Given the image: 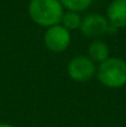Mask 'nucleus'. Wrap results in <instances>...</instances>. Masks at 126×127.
Returning a JSON list of instances; mask_svg holds the SVG:
<instances>
[{
  "label": "nucleus",
  "mask_w": 126,
  "mask_h": 127,
  "mask_svg": "<svg viewBox=\"0 0 126 127\" xmlns=\"http://www.w3.org/2000/svg\"><path fill=\"white\" fill-rule=\"evenodd\" d=\"M64 7L59 0H31L29 2V16L42 27H51L62 21Z\"/></svg>",
  "instance_id": "1"
},
{
  "label": "nucleus",
  "mask_w": 126,
  "mask_h": 127,
  "mask_svg": "<svg viewBox=\"0 0 126 127\" xmlns=\"http://www.w3.org/2000/svg\"><path fill=\"white\" fill-rule=\"evenodd\" d=\"M98 80L106 88H121L126 84V62L118 57H109L96 68Z\"/></svg>",
  "instance_id": "2"
},
{
  "label": "nucleus",
  "mask_w": 126,
  "mask_h": 127,
  "mask_svg": "<svg viewBox=\"0 0 126 127\" xmlns=\"http://www.w3.org/2000/svg\"><path fill=\"white\" fill-rule=\"evenodd\" d=\"M67 72L69 78L73 79L74 82L85 83L94 77V74L96 73V67L95 63L88 56L81 54L73 57L69 61Z\"/></svg>",
  "instance_id": "3"
},
{
  "label": "nucleus",
  "mask_w": 126,
  "mask_h": 127,
  "mask_svg": "<svg viewBox=\"0 0 126 127\" xmlns=\"http://www.w3.org/2000/svg\"><path fill=\"white\" fill-rule=\"evenodd\" d=\"M43 42L46 48L53 53L64 52L71 44V31L61 24L47 27L43 36Z\"/></svg>",
  "instance_id": "4"
},
{
  "label": "nucleus",
  "mask_w": 126,
  "mask_h": 127,
  "mask_svg": "<svg viewBox=\"0 0 126 127\" xmlns=\"http://www.w3.org/2000/svg\"><path fill=\"white\" fill-rule=\"evenodd\" d=\"M109 21L106 17L99 14H89L86 16L82 17L81 24V32L85 37L89 38H96L100 36H104L109 31Z\"/></svg>",
  "instance_id": "5"
},
{
  "label": "nucleus",
  "mask_w": 126,
  "mask_h": 127,
  "mask_svg": "<svg viewBox=\"0 0 126 127\" xmlns=\"http://www.w3.org/2000/svg\"><path fill=\"white\" fill-rule=\"evenodd\" d=\"M106 16L114 27H126V0H113L106 9Z\"/></svg>",
  "instance_id": "6"
},
{
  "label": "nucleus",
  "mask_w": 126,
  "mask_h": 127,
  "mask_svg": "<svg viewBox=\"0 0 126 127\" xmlns=\"http://www.w3.org/2000/svg\"><path fill=\"white\" fill-rule=\"evenodd\" d=\"M109 53H110V49H109V46L104 41H100V40H94L89 43L88 46V57L95 63H101L104 61H106L109 58Z\"/></svg>",
  "instance_id": "7"
},
{
  "label": "nucleus",
  "mask_w": 126,
  "mask_h": 127,
  "mask_svg": "<svg viewBox=\"0 0 126 127\" xmlns=\"http://www.w3.org/2000/svg\"><path fill=\"white\" fill-rule=\"evenodd\" d=\"M82 24V16L79 15V12H74V11H64L61 25L64 26L67 30L72 31V30H78L81 27Z\"/></svg>",
  "instance_id": "8"
},
{
  "label": "nucleus",
  "mask_w": 126,
  "mask_h": 127,
  "mask_svg": "<svg viewBox=\"0 0 126 127\" xmlns=\"http://www.w3.org/2000/svg\"><path fill=\"white\" fill-rule=\"evenodd\" d=\"M59 1L67 11H74V12H81L86 10L93 2V0H59Z\"/></svg>",
  "instance_id": "9"
},
{
  "label": "nucleus",
  "mask_w": 126,
  "mask_h": 127,
  "mask_svg": "<svg viewBox=\"0 0 126 127\" xmlns=\"http://www.w3.org/2000/svg\"><path fill=\"white\" fill-rule=\"evenodd\" d=\"M0 127H16V126H14V125H11V124H0Z\"/></svg>",
  "instance_id": "10"
}]
</instances>
